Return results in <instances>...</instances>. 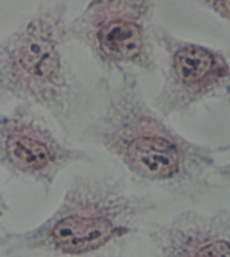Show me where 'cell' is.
<instances>
[{
    "mask_svg": "<svg viewBox=\"0 0 230 257\" xmlns=\"http://www.w3.org/2000/svg\"><path fill=\"white\" fill-rule=\"evenodd\" d=\"M157 205L110 176L82 175L37 226L5 231L4 257H125L130 238Z\"/></svg>",
    "mask_w": 230,
    "mask_h": 257,
    "instance_id": "6da1fadb",
    "label": "cell"
},
{
    "mask_svg": "<svg viewBox=\"0 0 230 257\" xmlns=\"http://www.w3.org/2000/svg\"><path fill=\"white\" fill-rule=\"evenodd\" d=\"M102 106L84 138L117 161L133 178L174 192L204 183L208 152L181 139L156 117L130 75L100 84Z\"/></svg>",
    "mask_w": 230,
    "mask_h": 257,
    "instance_id": "7a4b0ae2",
    "label": "cell"
},
{
    "mask_svg": "<svg viewBox=\"0 0 230 257\" xmlns=\"http://www.w3.org/2000/svg\"><path fill=\"white\" fill-rule=\"evenodd\" d=\"M67 13L66 3H41L0 41V96L43 109L63 130L76 104L63 55Z\"/></svg>",
    "mask_w": 230,
    "mask_h": 257,
    "instance_id": "3957f363",
    "label": "cell"
},
{
    "mask_svg": "<svg viewBox=\"0 0 230 257\" xmlns=\"http://www.w3.org/2000/svg\"><path fill=\"white\" fill-rule=\"evenodd\" d=\"M153 4L110 0L94 2L67 26V39L91 48L98 60L120 70L153 69L150 18Z\"/></svg>",
    "mask_w": 230,
    "mask_h": 257,
    "instance_id": "277c9868",
    "label": "cell"
},
{
    "mask_svg": "<svg viewBox=\"0 0 230 257\" xmlns=\"http://www.w3.org/2000/svg\"><path fill=\"white\" fill-rule=\"evenodd\" d=\"M90 161L85 151L51 130L33 106L19 103L11 111L0 112V167L13 178L49 191L68 166Z\"/></svg>",
    "mask_w": 230,
    "mask_h": 257,
    "instance_id": "5b68a950",
    "label": "cell"
},
{
    "mask_svg": "<svg viewBox=\"0 0 230 257\" xmlns=\"http://www.w3.org/2000/svg\"><path fill=\"white\" fill-rule=\"evenodd\" d=\"M154 257H230V220L184 212L147 231Z\"/></svg>",
    "mask_w": 230,
    "mask_h": 257,
    "instance_id": "8992f818",
    "label": "cell"
},
{
    "mask_svg": "<svg viewBox=\"0 0 230 257\" xmlns=\"http://www.w3.org/2000/svg\"><path fill=\"white\" fill-rule=\"evenodd\" d=\"M216 72V60L200 47L186 46L173 54L171 76L174 84L199 86Z\"/></svg>",
    "mask_w": 230,
    "mask_h": 257,
    "instance_id": "52a82bcc",
    "label": "cell"
},
{
    "mask_svg": "<svg viewBox=\"0 0 230 257\" xmlns=\"http://www.w3.org/2000/svg\"><path fill=\"white\" fill-rule=\"evenodd\" d=\"M212 7L215 8L217 11L221 14L227 15L230 18V2H218V3H212Z\"/></svg>",
    "mask_w": 230,
    "mask_h": 257,
    "instance_id": "ba28073f",
    "label": "cell"
},
{
    "mask_svg": "<svg viewBox=\"0 0 230 257\" xmlns=\"http://www.w3.org/2000/svg\"><path fill=\"white\" fill-rule=\"evenodd\" d=\"M9 209H10L9 204H8L4 193H3L2 189H0V223H2L3 219L6 216L8 211H9Z\"/></svg>",
    "mask_w": 230,
    "mask_h": 257,
    "instance_id": "9c48e42d",
    "label": "cell"
}]
</instances>
